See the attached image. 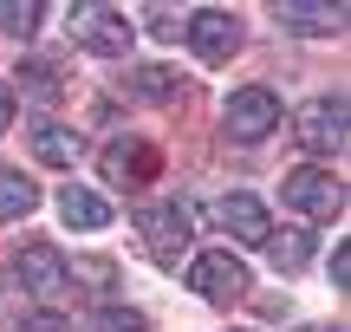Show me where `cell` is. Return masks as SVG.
Listing matches in <instances>:
<instances>
[{
	"label": "cell",
	"instance_id": "cell-19",
	"mask_svg": "<svg viewBox=\"0 0 351 332\" xmlns=\"http://www.w3.org/2000/svg\"><path fill=\"white\" fill-rule=\"evenodd\" d=\"M91 332H150V320H143L137 307H104V313H98V326H91Z\"/></svg>",
	"mask_w": 351,
	"mask_h": 332
},
{
	"label": "cell",
	"instance_id": "cell-20",
	"mask_svg": "<svg viewBox=\"0 0 351 332\" xmlns=\"http://www.w3.org/2000/svg\"><path fill=\"white\" fill-rule=\"evenodd\" d=\"M20 332H72V320H59V313H26Z\"/></svg>",
	"mask_w": 351,
	"mask_h": 332
},
{
	"label": "cell",
	"instance_id": "cell-18",
	"mask_svg": "<svg viewBox=\"0 0 351 332\" xmlns=\"http://www.w3.org/2000/svg\"><path fill=\"white\" fill-rule=\"evenodd\" d=\"M130 91H137V98H169L176 72H163V65H137V72H130Z\"/></svg>",
	"mask_w": 351,
	"mask_h": 332
},
{
	"label": "cell",
	"instance_id": "cell-22",
	"mask_svg": "<svg viewBox=\"0 0 351 332\" xmlns=\"http://www.w3.org/2000/svg\"><path fill=\"white\" fill-rule=\"evenodd\" d=\"M7 124H13V91L0 85V130H7Z\"/></svg>",
	"mask_w": 351,
	"mask_h": 332
},
{
	"label": "cell",
	"instance_id": "cell-2",
	"mask_svg": "<svg viewBox=\"0 0 351 332\" xmlns=\"http://www.w3.org/2000/svg\"><path fill=\"white\" fill-rule=\"evenodd\" d=\"M98 169H104V182H111V189H143V182L163 176V150H156L150 137H111Z\"/></svg>",
	"mask_w": 351,
	"mask_h": 332
},
{
	"label": "cell",
	"instance_id": "cell-21",
	"mask_svg": "<svg viewBox=\"0 0 351 332\" xmlns=\"http://www.w3.org/2000/svg\"><path fill=\"white\" fill-rule=\"evenodd\" d=\"M332 287H339V294L351 287V248L345 241H339V254H332Z\"/></svg>",
	"mask_w": 351,
	"mask_h": 332
},
{
	"label": "cell",
	"instance_id": "cell-1",
	"mask_svg": "<svg viewBox=\"0 0 351 332\" xmlns=\"http://www.w3.org/2000/svg\"><path fill=\"white\" fill-rule=\"evenodd\" d=\"M72 39L85 52H98V59H130L137 26H130L117 7H72Z\"/></svg>",
	"mask_w": 351,
	"mask_h": 332
},
{
	"label": "cell",
	"instance_id": "cell-15",
	"mask_svg": "<svg viewBox=\"0 0 351 332\" xmlns=\"http://www.w3.org/2000/svg\"><path fill=\"white\" fill-rule=\"evenodd\" d=\"M261 248L280 261V268H300V261H313V235H306V228H274Z\"/></svg>",
	"mask_w": 351,
	"mask_h": 332
},
{
	"label": "cell",
	"instance_id": "cell-4",
	"mask_svg": "<svg viewBox=\"0 0 351 332\" xmlns=\"http://www.w3.org/2000/svg\"><path fill=\"white\" fill-rule=\"evenodd\" d=\"M228 137L234 143H261V137H274L280 130V98L267 85H247V91H234V98H228Z\"/></svg>",
	"mask_w": 351,
	"mask_h": 332
},
{
	"label": "cell",
	"instance_id": "cell-6",
	"mask_svg": "<svg viewBox=\"0 0 351 332\" xmlns=\"http://www.w3.org/2000/svg\"><path fill=\"white\" fill-rule=\"evenodd\" d=\"M293 130H300L306 150L339 156V150H345V98H313V104H300V111H293Z\"/></svg>",
	"mask_w": 351,
	"mask_h": 332
},
{
	"label": "cell",
	"instance_id": "cell-8",
	"mask_svg": "<svg viewBox=\"0 0 351 332\" xmlns=\"http://www.w3.org/2000/svg\"><path fill=\"white\" fill-rule=\"evenodd\" d=\"M189 46H195V59H208V65L234 59V52H241V20H234V13H221V7L189 13Z\"/></svg>",
	"mask_w": 351,
	"mask_h": 332
},
{
	"label": "cell",
	"instance_id": "cell-9",
	"mask_svg": "<svg viewBox=\"0 0 351 332\" xmlns=\"http://www.w3.org/2000/svg\"><path fill=\"white\" fill-rule=\"evenodd\" d=\"M13 281L26 287V294H39V300H52V294H65V261H59V248H46V241H26L20 254H13Z\"/></svg>",
	"mask_w": 351,
	"mask_h": 332
},
{
	"label": "cell",
	"instance_id": "cell-5",
	"mask_svg": "<svg viewBox=\"0 0 351 332\" xmlns=\"http://www.w3.org/2000/svg\"><path fill=\"white\" fill-rule=\"evenodd\" d=\"M189 287H195L202 300H215V307H234V300L247 294V268H241L234 254H221V248H208V254L189 261Z\"/></svg>",
	"mask_w": 351,
	"mask_h": 332
},
{
	"label": "cell",
	"instance_id": "cell-3",
	"mask_svg": "<svg viewBox=\"0 0 351 332\" xmlns=\"http://www.w3.org/2000/svg\"><path fill=\"white\" fill-rule=\"evenodd\" d=\"M287 202L300 209L306 222H339L345 215V182L332 176V169L306 163V169H293V176H287Z\"/></svg>",
	"mask_w": 351,
	"mask_h": 332
},
{
	"label": "cell",
	"instance_id": "cell-14",
	"mask_svg": "<svg viewBox=\"0 0 351 332\" xmlns=\"http://www.w3.org/2000/svg\"><path fill=\"white\" fill-rule=\"evenodd\" d=\"M33 209H39V182L26 176V169L0 163V222H20V215H33Z\"/></svg>",
	"mask_w": 351,
	"mask_h": 332
},
{
	"label": "cell",
	"instance_id": "cell-11",
	"mask_svg": "<svg viewBox=\"0 0 351 332\" xmlns=\"http://www.w3.org/2000/svg\"><path fill=\"white\" fill-rule=\"evenodd\" d=\"M26 150H33L39 163H52V169L85 163V137H78V130H65V124H52V117H39V124L26 130Z\"/></svg>",
	"mask_w": 351,
	"mask_h": 332
},
{
	"label": "cell",
	"instance_id": "cell-13",
	"mask_svg": "<svg viewBox=\"0 0 351 332\" xmlns=\"http://www.w3.org/2000/svg\"><path fill=\"white\" fill-rule=\"evenodd\" d=\"M274 20L287 33H339L345 26V7H326V0H300V7H274Z\"/></svg>",
	"mask_w": 351,
	"mask_h": 332
},
{
	"label": "cell",
	"instance_id": "cell-17",
	"mask_svg": "<svg viewBox=\"0 0 351 332\" xmlns=\"http://www.w3.org/2000/svg\"><path fill=\"white\" fill-rule=\"evenodd\" d=\"M65 281H85L91 294H111L117 287V261H104V254H85V261H72V274Z\"/></svg>",
	"mask_w": 351,
	"mask_h": 332
},
{
	"label": "cell",
	"instance_id": "cell-12",
	"mask_svg": "<svg viewBox=\"0 0 351 332\" xmlns=\"http://www.w3.org/2000/svg\"><path fill=\"white\" fill-rule=\"evenodd\" d=\"M59 222H65V228H104V222H111V202H104V195L98 189H78V182H65V189H59Z\"/></svg>",
	"mask_w": 351,
	"mask_h": 332
},
{
	"label": "cell",
	"instance_id": "cell-7",
	"mask_svg": "<svg viewBox=\"0 0 351 332\" xmlns=\"http://www.w3.org/2000/svg\"><path fill=\"white\" fill-rule=\"evenodd\" d=\"M137 228H143V241H150L156 261H182V254H189V228H195V215H189L182 202H156V209H143V215H137Z\"/></svg>",
	"mask_w": 351,
	"mask_h": 332
},
{
	"label": "cell",
	"instance_id": "cell-10",
	"mask_svg": "<svg viewBox=\"0 0 351 332\" xmlns=\"http://www.w3.org/2000/svg\"><path fill=\"white\" fill-rule=\"evenodd\" d=\"M215 228L234 235V241H267L274 222H267V202H261V195H221V202H215Z\"/></svg>",
	"mask_w": 351,
	"mask_h": 332
},
{
	"label": "cell",
	"instance_id": "cell-16",
	"mask_svg": "<svg viewBox=\"0 0 351 332\" xmlns=\"http://www.w3.org/2000/svg\"><path fill=\"white\" fill-rule=\"evenodd\" d=\"M0 33L7 39H33L39 33V7L33 0H0Z\"/></svg>",
	"mask_w": 351,
	"mask_h": 332
}]
</instances>
